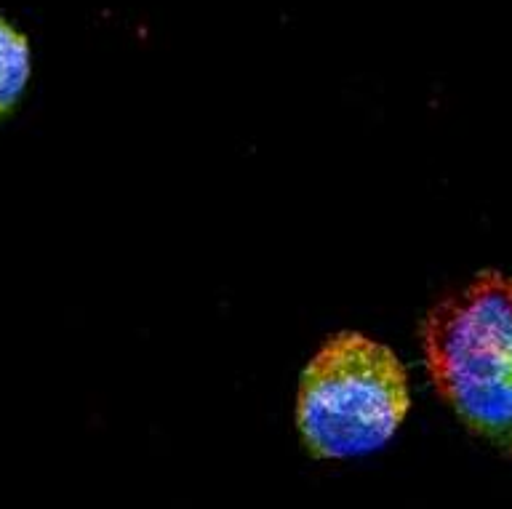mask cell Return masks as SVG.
I'll list each match as a JSON object with an SVG mask.
<instances>
[{
  "mask_svg": "<svg viewBox=\"0 0 512 509\" xmlns=\"http://www.w3.org/2000/svg\"><path fill=\"white\" fill-rule=\"evenodd\" d=\"M424 366L443 403L512 456V275L483 270L422 323Z\"/></svg>",
  "mask_w": 512,
  "mask_h": 509,
  "instance_id": "6da1fadb",
  "label": "cell"
},
{
  "mask_svg": "<svg viewBox=\"0 0 512 509\" xmlns=\"http://www.w3.org/2000/svg\"><path fill=\"white\" fill-rule=\"evenodd\" d=\"M32 78L30 40L0 14V123L22 102Z\"/></svg>",
  "mask_w": 512,
  "mask_h": 509,
  "instance_id": "3957f363",
  "label": "cell"
},
{
  "mask_svg": "<svg viewBox=\"0 0 512 509\" xmlns=\"http://www.w3.org/2000/svg\"><path fill=\"white\" fill-rule=\"evenodd\" d=\"M408 408V374L398 355L358 331H342L304 368L296 427L315 459H352L387 446Z\"/></svg>",
  "mask_w": 512,
  "mask_h": 509,
  "instance_id": "7a4b0ae2",
  "label": "cell"
}]
</instances>
